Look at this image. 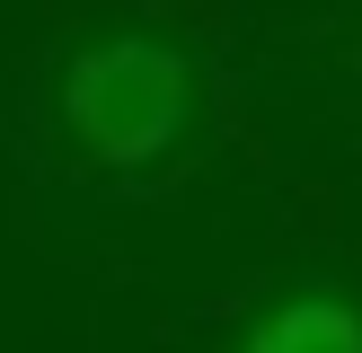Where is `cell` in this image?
<instances>
[{
    "label": "cell",
    "instance_id": "cell-1",
    "mask_svg": "<svg viewBox=\"0 0 362 353\" xmlns=\"http://www.w3.org/2000/svg\"><path fill=\"white\" fill-rule=\"evenodd\" d=\"M62 115H71V133H80L88 159L151 168L159 150H177V133L194 115V71L159 35H98L62 71Z\"/></svg>",
    "mask_w": 362,
    "mask_h": 353
},
{
    "label": "cell",
    "instance_id": "cell-2",
    "mask_svg": "<svg viewBox=\"0 0 362 353\" xmlns=\"http://www.w3.org/2000/svg\"><path fill=\"white\" fill-rule=\"evenodd\" d=\"M247 353H362V309L336 292H292L283 309L257 318Z\"/></svg>",
    "mask_w": 362,
    "mask_h": 353
}]
</instances>
